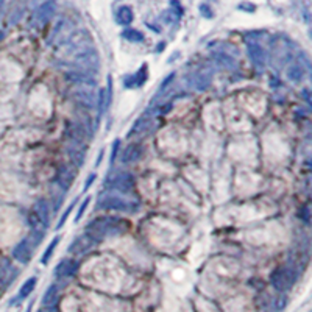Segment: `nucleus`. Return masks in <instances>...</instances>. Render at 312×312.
Wrapping results in <instances>:
<instances>
[{
  "label": "nucleus",
  "instance_id": "15",
  "mask_svg": "<svg viewBox=\"0 0 312 312\" xmlns=\"http://www.w3.org/2000/svg\"><path fill=\"white\" fill-rule=\"evenodd\" d=\"M33 212L39 217V220H41L42 230L45 231L48 228V222H50V206H48V203L44 198L36 200L33 206Z\"/></svg>",
  "mask_w": 312,
  "mask_h": 312
},
{
  "label": "nucleus",
  "instance_id": "20",
  "mask_svg": "<svg viewBox=\"0 0 312 312\" xmlns=\"http://www.w3.org/2000/svg\"><path fill=\"white\" fill-rule=\"evenodd\" d=\"M67 155H69V159L71 162L75 165V167H83L84 164V153H83V149L81 145H77V144H72L67 147Z\"/></svg>",
  "mask_w": 312,
  "mask_h": 312
},
{
  "label": "nucleus",
  "instance_id": "6",
  "mask_svg": "<svg viewBox=\"0 0 312 312\" xmlns=\"http://www.w3.org/2000/svg\"><path fill=\"white\" fill-rule=\"evenodd\" d=\"M147 78H149V67H147V64L144 63L138 72L123 77L122 84H123V87H126V89H134V87L144 86L145 81H147Z\"/></svg>",
  "mask_w": 312,
  "mask_h": 312
},
{
  "label": "nucleus",
  "instance_id": "4",
  "mask_svg": "<svg viewBox=\"0 0 312 312\" xmlns=\"http://www.w3.org/2000/svg\"><path fill=\"white\" fill-rule=\"evenodd\" d=\"M295 281H297L295 272L292 270L290 267H287V266L278 267L276 270H273L272 275H270L272 287L275 289V290H278V292H286V290H289L292 286L295 284Z\"/></svg>",
  "mask_w": 312,
  "mask_h": 312
},
{
  "label": "nucleus",
  "instance_id": "29",
  "mask_svg": "<svg viewBox=\"0 0 312 312\" xmlns=\"http://www.w3.org/2000/svg\"><path fill=\"white\" fill-rule=\"evenodd\" d=\"M181 14H178L177 11H173V9H167V11H164L161 14V19L165 22V24H175L180 21Z\"/></svg>",
  "mask_w": 312,
  "mask_h": 312
},
{
  "label": "nucleus",
  "instance_id": "39",
  "mask_svg": "<svg viewBox=\"0 0 312 312\" xmlns=\"http://www.w3.org/2000/svg\"><path fill=\"white\" fill-rule=\"evenodd\" d=\"M38 312H52V311H50V308H41Z\"/></svg>",
  "mask_w": 312,
  "mask_h": 312
},
{
  "label": "nucleus",
  "instance_id": "33",
  "mask_svg": "<svg viewBox=\"0 0 312 312\" xmlns=\"http://www.w3.org/2000/svg\"><path fill=\"white\" fill-rule=\"evenodd\" d=\"M173 78H175V72H172V74H169L167 77H165L164 78V81L161 83V86H159V92L162 94L164 92V89H165V87H167L172 81H173Z\"/></svg>",
  "mask_w": 312,
  "mask_h": 312
},
{
  "label": "nucleus",
  "instance_id": "17",
  "mask_svg": "<svg viewBox=\"0 0 312 312\" xmlns=\"http://www.w3.org/2000/svg\"><path fill=\"white\" fill-rule=\"evenodd\" d=\"M142 152H144L142 145L138 144V142H133V144H130L128 147H126V149L122 152L120 161H122L123 164L136 162V161H138V159L141 158V156H142Z\"/></svg>",
  "mask_w": 312,
  "mask_h": 312
},
{
  "label": "nucleus",
  "instance_id": "10",
  "mask_svg": "<svg viewBox=\"0 0 312 312\" xmlns=\"http://www.w3.org/2000/svg\"><path fill=\"white\" fill-rule=\"evenodd\" d=\"M74 170L71 167H67V165H60V169H58L56 175H55V181L56 184L60 186L61 191L67 192L71 189L72 183H74Z\"/></svg>",
  "mask_w": 312,
  "mask_h": 312
},
{
  "label": "nucleus",
  "instance_id": "25",
  "mask_svg": "<svg viewBox=\"0 0 312 312\" xmlns=\"http://www.w3.org/2000/svg\"><path fill=\"white\" fill-rule=\"evenodd\" d=\"M122 38L125 39V41H130V42H144V33L136 30V28H125V30L122 32Z\"/></svg>",
  "mask_w": 312,
  "mask_h": 312
},
{
  "label": "nucleus",
  "instance_id": "27",
  "mask_svg": "<svg viewBox=\"0 0 312 312\" xmlns=\"http://www.w3.org/2000/svg\"><path fill=\"white\" fill-rule=\"evenodd\" d=\"M58 243H60V236H55L53 239H52V242L48 243V247L45 248V251H44V255H42V259H41V262L45 266V264H48V261L52 259V256H53V251H55V248L58 247Z\"/></svg>",
  "mask_w": 312,
  "mask_h": 312
},
{
  "label": "nucleus",
  "instance_id": "24",
  "mask_svg": "<svg viewBox=\"0 0 312 312\" xmlns=\"http://www.w3.org/2000/svg\"><path fill=\"white\" fill-rule=\"evenodd\" d=\"M36 282H38V278H36V276L28 278V279L24 282V284H22L21 290H19V294H17V300H24V298H27L28 295H30L32 292L35 290V287H36Z\"/></svg>",
  "mask_w": 312,
  "mask_h": 312
},
{
  "label": "nucleus",
  "instance_id": "32",
  "mask_svg": "<svg viewBox=\"0 0 312 312\" xmlns=\"http://www.w3.org/2000/svg\"><path fill=\"white\" fill-rule=\"evenodd\" d=\"M198 11H200V14H201L203 17H206V19H212V17H214V11H212L211 6H209L208 3H201V5L198 6Z\"/></svg>",
  "mask_w": 312,
  "mask_h": 312
},
{
  "label": "nucleus",
  "instance_id": "8",
  "mask_svg": "<svg viewBox=\"0 0 312 312\" xmlns=\"http://www.w3.org/2000/svg\"><path fill=\"white\" fill-rule=\"evenodd\" d=\"M78 267H80V264H78V261H75V259H71V258L61 259L58 262V266L55 267V276L58 279L71 278L78 272Z\"/></svg>",
  "mask_w": 312,
  "mask_h": 312
},
{
  "label": "nucleus",
  "instance_id": "1",
  "mask_svg": "<svg viewBox=\"0 0 312 312\" xmlns=\"http://www.w3.org/2000/svg\"><path fill=\"white\" fill-rule=\"evenodd\" d=\"M126 228H128V223H126L123 219L108 216V217H100V219L92 220L89 225L86 227L84 233L89 234L95 243H99V242L105 240L106 237L119 236V234L126 231Z\"/></svg>",
  "mask_w": 312,
  "mask_h": 312
},
{
  "label": "nucleus",
  "instance_id": "38",
  "mask_svg": "<svg viewBox=\"0 0 312 312\" xmlns=\"http://www.w3.org/2000/svg\"><path fill=\"white\" fill-rule=\"evenodd\" d=\"M3 6H5V0H0V17H2V13H3Z\"/></svg>",
  "mask_w": 312,
  "mask_h": 312
},
{
  "label": "nucleus",
  "instance_id": "36",
  "mask_svg": "<svg viewBox=\"0 0 312 312\" xmlns=\"http://www.w3.org/2000/svg\"><path fill=\"white\" fill-rule=\"evenodd\" d=\"M239 9H245V11H248V13H250V11L253 13V11H255V9H256V6H255V5H251V3L243 2V3H240V5H239Z\"/></svg>",
  "mask_w": 312,
  "mask_h": 312
},
{
  "label": "nucleus",
  "instance_id": "30",
  "mask_svg": "<svg viewBox=\"0 0 312 312\" xmlns=\"http://www.w3.org/2000/svg\"><path fill=\"white\" fill-rule=\"evenodd\" d=\"M74 206H75V201H72V203L69 204V206H67V209L64 211V214L60 217V220H58V223H56V230H61V228L64 227V223L67 222V219H69V216H71V212H72Z\"/></svg>",
  "mask_w": 312,
  "mask_h": 312
},
{
  "label": "nucleus",
  "instance_id": "21",
  "mask_svg": "<svg viewBox=\"0 0 312 312\" xmlns=\"http://www.w3.org/2000/svg\"><path fill=\"white\" fill-rule=\"evenodd\" d=\"M17 275V270L13 269V266L9 264V262H3V266H0V282H2V286L9 284L11 281H14Z\"/></svg>",
  "mask_w": 312,
  "mask_h": 312
},
{
  "label": "nucleus",
  "instance_id": "23",
  "mask_svg": "<svg viewBox=\"0 0 312 312\" xmlns=\"http://www.w3.org/2000/svg\"><path fill=\"white\" fill-rule=\"evenodd\" d=\"M149 126H150V117L147 114H144V116H141L139 119L133 123V128L130 131V136L141 134V133H144L145 130H147Z\"/></svg>",
  "mask_w": 312,
  "mask_h": 312
},
{
  "label": "nucleus",
  "instance_id": "26",
  "mask_svg": "<svg viewBox=\"0 0 312 312\" xmlns=\"http://www.w3.org/2000/svg\"><path fill=\"white\" fill-rule=\"evenodd\" d=\"M287 78L290 81H301L303 80V77H305V71H303V67H301L300 64H290L287 67Z\"/></svg>",
  "mask_w": 312,
  "mask_h": 312
},
{
  "label": "nucleus",
  "instance_id": "9",
  "mask_svg": "<svg viewBox=\"0 0 312 312\" xmlns=\"http://www.w3.org/2000/svg\"><path fill=\"white\" fill-rule=\"evenodd\" d=\"M95 245V242L92 240V237L89 234H81L77 239H74V242L69 245V251L74 253V255H86L92 247Z\"/></svg>",
  "mask_w": 312,
  "mask_h": 312
},
{
  "label": "nucleus",
  "instance_id": "18",
  "mask_svg": "<svg viewBox=\"0 0 312 312\" xmlns=\"http://www.w3.org/2000/svg\"><path fill=\"white\" fill-rule=\"evenodd\" d=\"M211 58L216 61L217 66L225 67V69H230V71H234V69H236V66H237L236 60H234V58L230 53H227V52H212Z\"/></svg>",
  "mask_w": 312,
  "mask_h": 312
},
{
  "label": "nucleus",
  "instance_id": "3",
  "mask_svg": "<svg viewBox=\"0 0 312 312\" xmlns=\"http://www.w3.org/2000/svg\"><path fill=\"white\" fill-rule=\"evenodd\" d=\"M97 209L102 211H114V212H126L131 214L139 209V204L136 201H128L119 195H105L102 200H99V204H97Z\"/></svg>",
  "mask_w": 312,
  "mask_h": 312
},
{
  "label": "nucleus",
  "instance_id": "2",
  "mask_svg": "<svg viewBox=\"0 0 312 312\" xmlns=\"http://www.w3.org/2000/svg\"><path fill=\"white\" fill-rule=\"evenodd\" d=\"M74 64L78 67V71H84L92 75L100 69V56L92 45H86L74 52Z\"/></svg>",
  "mask_w": 312,
  "mask_h": 312
},
{
  "label": "nucleus",
  "instance_id": "11",
  "mask_svg": "<svg viewBox=\"0 0 312 312\" xmlns=\"http://www.w3.org/2000/svg\"><path fill=\"white\" fill-rule=\"evenodd\" d=\"M56 13V3L53 2V0H47V2H44L41 6L38 8L36 11V22L39 25H45L52 21V17L55 16Z\"/></svg>",
  "mask_w": 312,
  "mask_h": 312
},
{
  "label": "nucleus",
  "instance_id": "22",
  "mask_svg": "<svg viewBox=\"0 0 312 312\" xmlns=\"http://www.w3.org/2000/svg\"><path fill=\"white\" fill-rule=\"evenodd\" d=\"M56 300H58V286L52 284V286L47 287L45 294L42 297V306L44 308H52V306H55Z\"/></svg>",
  "mask_w": 312,
  "mask_h": 312
},
{
  "label": "nucleus",
  "instance_id": "35",
  "mask_svg": "<svg viewBox=\"0 0 312 312\" xmlns=\"http://www.w3.org/2000/svg\"><path fill=\"white\" fill-rule=\"evenodd\" d=\"M95 180H97V175H95V173L89 175V178L86 180L84 186H83V191H84V192H87V191H89V189H91V186H92V184L95 183Z\"/></svg>",
  "mask_w": 312,
  "mask_h": 312
},
{
  "label": "nucleus",
  "instance_id": "13",
  "mask_svg": "<svg viewBox=\"0 0 312 312\" xmlns=\"http://www.w3.org/2000/svg\"><path fill=\"white\" fill-rule=\"evenodd\" d=\"M66 78L67 81H71L74 84H83V86H87V87H94L95 86V78L87 74L84 71H71L66 74Z\"/></svg>",
  "mask_w": 312,
  "mask_h": 312
},
{
  "label": "nucleus",
  "instance_id": "28",
  "mask_svg": "<svg viewBox=\"0 0 312 312\" xmlns=\"http://www.w3.org/2000/svg\"><path fill=\"white\" fill-rule=\"evenodd\" d=\"M97 113H99V117H102V114L105 113V110L108 108V103H106V91L105 89H99V94H97Z\"/></svg>",
  "mask_w": 312,
  "mask_h": 312
},
{
  "label": "nucleus",
  "instance_id": "5",
  "mask_svg": "<svg viewBox=\"0 0 312 312\" xmlns=\"http://www.w3.org/2000/svg\"><path fill=\"white\" fill-rule=\"evenodd\" d=\"M136 186L134 177L128 172H119L106 183V189L108 191H117L122 194H130Z\"/></svg>",
  "mask_w": 312,
  "mask_h": 312
},
{
  "label": "nucleus",
  "instance_id": "7",
  "mask_svg": "<svg viewBox=\"0 0 312 312\" xmlns=\"http://www.w3.org/2000/svg\"><path fill=\"white\" fill-rule=\"evenodd\" d=\"M13 258L21 262V264H28L33 258V245L28 237L22 239L17 245L13 248Z\"/></svg>",
  "mask_w": 312,
  "mask_h": 312
},
{
  "label": "nucleus",
  "instance_id": "16",
  "mask_svg": "<svg viewBox=\"0 0 312 312\" xmlns=\"http://www.w3.org/2000/svg\"><path fill=\"white\" fill-rule=\"evenodd\" d=\"M189 83L195 91H206L211 84V74L208 72H194L189 78Z\"/></svg>",
  "mask_w": 312,
  "mask_h": 312
},
{
  "label": "nucleus",
  "instance_id": "34",
  "mask_svg": "<svg viewBox=\"0 0 312 312\" xmlns=\"http://www.w3.org/2000/svg\"><path fill=\"white\" fill-rule=\"evenodd\" d=\"M119 147H120V139H116L113 147H111V164L116 161V156H117V152H119Z\"/></svg>",
  "mask_w": 312,
  "mask_h": 312
},
{
  "label": "nucleus",
  "instance_id": "31",
  "mask_svg": "<svg viewBox=\"0 0 312 312\" xmlns=\"http://www.w3.org/2000/svg\"><path fill=\"white\" fill-rule=\"evenodd\" d=\"M89 203H91V197H86V198L81 201V206H80V209H78L77 216H75V222H80V220H81V217H83V214H84L86 208L89 206Z\"/></svg>",
  "mask_w": 312,
  "mask_h": 312
},
{
  "label": "nucleus",
  "instance_id": "12",
  "mask_svg": "<svg viewBox=\"0 0 312 312\" xmlns=\"http://www.w3.org/2000/svg\"><path fill=\"white\" fill-rule=\"evenodd\" d=\"M247 52H248V58L250 61L255 64L256 67H259V69H262V67L266 66V50L262 48L258 42H253L250 41L247 44Z\"/></svg>",
  "mask_w": 312,
  "mask_h": 312
},
{
  "label": "nucleus",
  "instance_id": "19",
  "mask_svg": "<svg viewBox=\"0 0 312 312\" xmlns=\"http://www.w3.org/2000/svg\"><path fill=\"white\" fill-rule=\"evenodd\" d=\"M114 16H116V22L119 25H122V27H128L133 22V19H134L133 9L128 5H122V6L117 8Z\"/></svg>",
  "mask_w": 312,
  "mask_h": 312
},
{
  "label": "nucleus",
  "instance_id": "37",
  "mask_svg": "<svg viewBox=\"0 0 312 312\" xmlns=\"http://www.w3.org/2000/svg\"><path fill=\"white\" fill-rule=\"evenodd\" d=\"M103 150H100V155L99 156H97V161H95V165H97V167H99V165H100V162H102V159H103Z\"/></svg>",
  "mask_w": 312,
  "mask_h": 312
},
{
  "label": "nucleus",
  "instance_id": "40",
  "mask_svg": "<svg viewBox=\"0 0 312 312\" xmlns=\"http://www.w3.org/2000/svg\"><path fill=\"white\" fill-rule=\"evenodd\" d=\"M27 312H32V305H30V306H28V309H27Z\"/></svg>",
  "mask_w": 312,
  "mask_h": 312
},
{
  "label": "nucleus",
  "instance_id": "14",
  "mask_svg": "<svg viewBox=\"0 0 312 312\" xmlns=\"http://www.w3.org/2000/svg\"><path fill=\"white\" fill-rule=\"evenodd\" d=\"M75 100L78 103H81L86 108H95V103H97V94L92 87H83V89H78L75 91Z\"/></svg>",
  "mask_w": 312,
  "mask_h": 312
},
{
  "label": "nucleus",
  "instance_id": "41",
  "mask_svg": "<svg viewBox=\"0 0 312 312\" xmlns=\"http://www.w3.org/2000/svg\"><path fill=\"white\" fill-rule=\"evenodd\" d=\"M2 287H3V286H2V282H0V292H2Z\"/></svg>",
  "mask_w": 312,
  "mask_h": 312
}]
</instances>
